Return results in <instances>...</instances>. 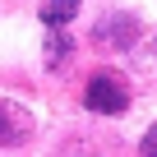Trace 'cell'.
<instances>
[{
	"mask_svg": "<svg viewBox=\"0 0 157 157\" xmlns=\"http://www.w3.org/2000/svg\"><path fill=\"white\" fill-rule=\"evenodd\" d=\"M83 106L97 111V116H120L129 106V88L116 69H93L88 83H83Z\"/></svg>",
	"mask_w": 157,
	"mask_h": 157,
	"instance_id": "1",
	"label": "cell"
},
{
	"mask_svg": "<svg viewBox=\"0 0 157 157\" xmlns=\"http://www.w3.org/2000/svg\"><path fill=\"white\" fill-rule=\"evenodd\" d=\"M93 42L102 51H129L139 42V19L125 14V10H106L97 23H93Z\"/></svg>",
	"mask_w": 157,
	"mask_h": 157,
	"instance_id": "2",
	"label": "cell"
},
{
	"mask_svg": "<svg viewBox=\"0 0 157 157\" xmlns=\"http://www.w3.org/2000/svg\"><path fill=\"white\" fill-rule=\"evenodd\" d=\"M33 139V116L14 102H0V148H23Z\"/></svg>",
	"mask_w": 157,
	"mask_h": 157,
	"instance_id": "3",
	"label": "cell"
},
{
	"mask_svg": "<svg viewBox=\"0 0 157 157\" xmlns=\"http://www.w3.org/2000/svg\"><path fill=\"white\" fill-rule=\"evenodd\" d=\"M37 14H42L46 28H65V23L78 14V0H42V10H37Z\"/></svg>",
	"mask_w": 157,
	"mask_h": 157,
	"instance_id": "4",
	"label": "cell"
},
{
	"mask_svg": "<svg viewBox=\"0 0 157 157\" xmlns=\"http://www.w3.org/2000/svg\"><path fill=\"white\" fill-rule=\"evenodd\" d=\"M69 51H74L69 33H60V28H56V33L46 37V65H51V69H56V65H65V56H69Z\"/></svg>",
	"mask_w": 157,
	"mask_h": 157,
	"instance_id": "5",
	"label": "cell"
},
{
	"mask_svg": "<svg viewBox=\"0 0 157 157\" xmlns=\"http://www.w3.org/2000/svg\"><path fill=\"white\" fill-rule=\"evenodd\" d=\"M143 157H157V125L143 134Z\"/></svg>",
	"mask_w": 157,
	"mask_h": 157,
	"instance_id": "6",
	"label": "cell"
}]
</instances>
